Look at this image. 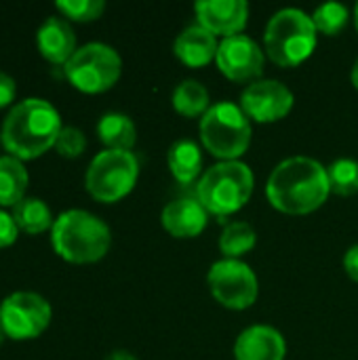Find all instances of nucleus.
I'll return each mask as SVG.
<instances>
[{"label": "nucleus", "mask_w": 358, "mask_h": 360, "mask_svg": "<svg viewBox=\"0 0 358 360\" xmlns=\"http://www.w3.org/2000/svg\"><path fill=\"white\" fill-rule=\"evenodd\" d=\"M331 194L327 169L308 156H291L279 162L266 184L270 205L289 215H306L325 205Z\"/></svg>", "instance_id": "nucleus-1"}, {"label": "nucleus", "mask_w": 358, "mask_h": 360, "mask_svg": "<svg viewBox=\"0 0 358 360\" xmlns=\"http://www.w3.org/2000/svg\"><path fill=\"white\" fill-rule=\"evenodd\" d=\"M61 116L53 103L30 97L11 108L2 124V146L8 156L32 160L55 148L61 133Z\"/></svg>", "instance_id": "nucleus-2"}, {"label": "nucleus", "mask_w": 358, "mask_h": 360, "mask_svg": "<svg viewBox=\"0 0 358 360\" xmlns=\"http://www.w3.org/2000/svg\"><path fill=\"white\" fill-rule=\"evenodd\" d=\"M51 243L55 253L65 262L93 264L108 253L112 234L108 224L97 215L82 209H70L55 219Z\"/></svg>", "instance_id": "nucleus-3"}, {"label": "nucleus", "mask_w": 358, "mask_h": 360, "mask_svg": "<svg viewBox=\"0 0 358 360\" xmlns=\"http://www.w3.org/2000/svg\"><path fill=\"white\" fill-rule=\"evenodd\" d=\"M253 184V171L245 162L222 160L203 173L196 184V198L207 213L224 219L249 202Z\"/></svg>", "instance_id": "nucleus-4"}, {"label": "nucleus", "mask_w": 358, "mask_h": 360, "mask_svg": "<svg viewBox=\"0 0 358 360\" xmlns=\"http://www.w3.org/2000/svg\"><path fill=\"white\" fill-rule=\"evenodd\" d=\"M317 27L312 15L302 8H281L274 13L264 32L268 57L281 68L304 63L317 49Z\"/></svg>", "instance_id": "nucleus-5"}, {"label": "nucleus", "mask_w": 358, "mask_h": 360, "mask_svg": "<svg viewBox=\"0 0 358 360\" xmlns=\"http://www.w3.org/2000/svg\"><path fill=\"white\" fill-rule=\"evenodd\" d=\"M200 141L222 160H238L251 146V120L232 101H219L200 118Z\"/></svg>", "instance_id": "nucleus-6"}, {"label": "nucleus", "mask_w": 358, "mask_h": 360, "mask_svg": "<svg viewBox=\"0 0 358 360\" xmlns=\"http://www.w3.org/2000/svg\"><path fill=\"white\" fill-rule=\"evenodd\" d=\"M65 78L82 93H103L112 89L122 72V59L110 44L89 42L63 65Z\"/></svg>", "instance_id": "nucleus-7"}, {"label": "nucleus", "mask_w": 358, "mask_h": 360, "mask_svg": "<svg viewBox=\"0 0 358 360\" xmlns=\"http://www.w3.org/2000/svg\"><path fill=\"white\" fill-rule=\"evenodd\" d=\"M139 177V162L133 152L103 150L87 169V190L99 202H116L124 198Z\"/></svg>", "instance_id": "nucleus-8"}, {"label": "nucleus", "mask_w": 358, "mask_h": 360, "mask_svg": "<svg viewBox=\"0 0 358 360\" xmlns=\"http://www.w3.org/2000/svg\"><path fill=\"white\" fill-rule=\"evenodd\" d=\"M213 297L230 310H247L255 304L260 283L251 266L241 259H219L207 274Z\"/></svg>", "instance_id": "nucleus-9"}, {"label": "nucleus", "mask_w": 358, "mask_h": 360, "mask_svg": "<svg viewBox=\"0 0 358 360\" xmlns=\"http://www.w3.org/2000/svg\"><path fill=\"white\" fill-rule=\"evenodd\" d=\"M49 302L32 291H17L0 304V325L6 338L23 342L38 338L51 323Z\"/></svg>", "instance_id": "nucleus-10"}, {"label": "nucleus", "mask_w": 358, "mask_h": 360, "mask_svg": "<svg viewBox=\"0 0 358 360\" xmlns=\"http://www.w3.org/2000/svg\"><path fill=\"white\" fill-rule=\"evenodd\" d=\"M215 63L219 72L236 82H247V80H260L264 72V51L262 46L249 38L247 34H236L222 38L215 55Z\"/></svg>", "instance_id": "nucleus-11"}, {"label": "nucleus", "mask_w": 358, "mask_h": 360, "mask_svg": "<svg viewBox=\"0 0 358 360\" xmlns=\"http://www.w3.org/2000/svg\"><path fill=\"white\" fill-rule=\"evenodd\" d=\"M238 105L247 114L249 120L276 122L291 112L293 93L281 80H272V78L253 80L243 91Z\"/></svg>", "instance_id": "nucleus-12"}, {"label": "nucleus", "mask_w": 358, "mask_h": 360, "mask_svg": "<svg viewBox=\"0 0 358 360\" xmlns=\"http://www.w3.org/2000/svg\"><path fill=\"white\" fill-rule=\"evenodd\" d=\"M196 19L215 36H236L245 30L249 19V4L245 0H200L194 4Z\"/></svg>", "instance_id": "nucleus-13"}, {"label": "nucleus", "mask_w": 358, "mask_h": 360, "mask_svg": "<svg viewBox=\"0 0 358 360\" xmlns=\"http://www.w3.org/2000/svg\"><path fill=\"white\" fill-rule=\"evenodd\" d=\"M285 338L281 335V331L268 325L247 327L234 344L236 360H285Z\"/></svg>", "instance_id": "nucleus-14"}, {"label": "nucleus", "mask_w": 358, "mask_h": 360, "mask_svg": "<svg viewBox=\"0 0 358 360\" xmlns=\"http://www.w3.org/2000/svg\"><path fill=\"white\" fill-rule=\"evenodd\" d=\"M162 226L175 238H194L198 236L209 221L207 209L198 202V198H177L162 209Z\"/></svg>", "instance_id": "nucleus-15"}, {"label": "nucleus", "mask_w": 358, "mask_h": 360, "mask_svg": "<svg viewBox=\"0 0 358 360\" xmlns=\"http://www.w3.org/2000/svg\"><path fill=\"white\" fill-rule=\"evenodd\" d=\"M217 46H219L217 36L209 32L207 27H203L200 23H194V25L184 27L177 34L173 51L181 63L190 68H203L215 59Z\"/></svg>", "instance_id": "nucleus-16"}, {"label": "nucleus", "mask_w": 358, "mask_h": 360, "mask_svg": "<svg viewBox=\"0 0 358 360\" xmlns=\"http://www.w3.org/2000/svg\"><path fill=\"white\" fill-rule=\"evenodd\" d=\"M38 51L51 63H68L76 53V34L72 25L61 17H49L42 21L36 34Z\"/></svg>", "instance_id": "nucleus-17"}, {"label": "nucleus", "mask_w": 358, "mask_h": 360, "mask_svg": "<svg viewBox=\"0 0 358 360\" xmlns=\"http://www.w3.org/2000/svg\"><path fill=\"white\" fill-rule=\"evenodd\" d=\"M171 175L179 186L198 184L203 177V152L192 139H179L169 148L167 156Z\"/></svg>", "instance_id": "nucleus-18"}, {"label": "nucleus", "mask_w": 358, "mask_h": 360, "mask_svg": "<svg viewBox=\"0 0 358 360\" xmlns=\"http://www.w3.org/2000/svg\"><path fill=\"white\" fill-rule=\"evenodd\" d=\"M97 135L108 150L131 152L137 141L135 122L120 112H108L97 122Z\"/></svg>", "instance_id": "nucleus-19"}, {"label": "nucleus", "mask_w": 358, "mask_h": 360, "mask_svg": "<svg viewBox=\"0 0 358 360\" xmlns=\"http://www.w3.org/2000/svg\"><path fill=\"white\" fill-rule=\"evenodd\" d=\"M30 175L23 162L15 156H0V205L15 207L23 200Z\"/></svg>", "instance_id": "nucleus-20"}, {"label": "nucleus", "mask_w": 358, "mask_h": 360, "mask_svg": "<svg viewBox=\"0 0 358 360\" xmlns=\"http://www.w3.org/2000/svg\"><path fill=\"white\" fill-rule=\"evenodd\" d=\"M171 103L175 108V112H179L186 118H203L207 114V110L211 108V99H209V91L205 89V84H200L194 78L181 80L173 95H171Z\"/></svg>", "instance_id": "nucleus-21"}, {"label": "nucleus", "mask_w": 358, "mask_h": 360, "mask_svg": "<svg viewBox=\"0 0 358 360\" xmlns=\"http://www.w3.org/2000/svg\"><path fill=\"white\" fill-rule=\"evenodd\" d=\"M13 219L19 230L25 234H40L49 228H53V215L44 200L40 198H23L13 207Z\"/></svg>", "instance_id": "nucleus-22"}, {"label": "nucleus", "mask_w": 358, "mask_h": 360, "mask_svg": "<svg viewBox=\"0 0 358 360\" xmlns=\"http://www.w3.org/2000/svg\"><path fill=\"white\" fill-rule=\"evenodd\" d=\"M257 243V232L247 221H230L219 236V249L228 259H241Z\"/></svg>", "instance_id": "nucleus-23"}, {"label": "nucleus", "mask_w": 358, "mask_h": 360, "mask_svg": "<svg viewBox=\"0 0 358 360\" xmlns=\"http://www.w3.org/2000/svg\"><path fill=\"white\" fill-rule=\"evenodd\" d=\"M329 188L338 196H352L358 192V162L352 158L333 160L327 167Z\"/></svg>", "instance_id": "nucleus-24"}, {"label": "nucleus", "mask_w": 358, "mask_h": 360, "mask_svg": "<svg viewBox=\"0 0 358 360\" xmlns=\"http://www.w3.org/2000/svg\"><path fill=\"white\" fill-rule=\"evenodd\" d=\"M348 19H350L348 8L344 4H340V2H325L321 6H317V11L312 15L317 32L327 34V36L340 34L346 27Z\"/></svg>", "instance_id": "nucleus-25"}, {"label": "nucleus", "mask_w": 358, "mask_h": 360, "mask_svg": "<svg viewBox=\"0 0 358 360\" xmlns=\"http://www.w3.org/2000/svg\"><path fill=\"white\" fill-rule=\"evenodd\" d=\"M55 6L72 21H95L106 11L103 0H59Z\"/></svg>", "instance_id": "nucleus-26"}, {"label": "nucleus", "mask_w": 358, "mask_h": 360, "mask_svg": "<svg viewBox=\"0 0 358 360\" xmlns=\"http://www.w3.org/2000/svg\"><path fill=\"white\" fill-rule=\"evenodd\" d=\"M55 148L65 158H78L84 152V148H87V137L76 127H63L59 137H57Z\"/></svg>", "instance_id": "nucleus-27"}, {"label": "nucleus", "mask_w": 358, "mask_h": 360, "mask_svg": "<svg viewBox=\"0 0 358 360\" xmlns=\"http://www.w3.org/2000/svg\"><path fill=\"white\" fill-rule=\"evenodd\" d=\"M19 228L13 219V215H8L6 211H0V249L11 247L17 240Z\"/></svg>", "instance_id": "nucleus-28"}, {"label": "nucleus", "mask_w": 358, "mask_h": 360, "mask_svg": "<svg viewBox=\"0 0 358 360\" xmlns=\"http://www.w3.org/2000/svg\"><path fill=\"white\" fill-rule=\"evenodd\" d=\"M15 99V80L0 72V108H6Z\"/></svg>", "instance_id": "nucleus-29"}, {"label": "nucleus", "mask_w": 358, "mask_h": 360, "mask_svg": "<svg viewBox=\"0 0 358 360\" xmlns=\"http://www.w3.org/2000/svg\"><path fill=\"white\" fill-rule=\"evenodd\" d=\"M344 268H346L348 276L358 283V245L350 247L346 251V255H344Z\"/></svg>", "instance_id": "nucleus-30"}, {"label": "nucleus", "mask_w": 358, "mask_h": 360, "mask_svg": "<svg viewBox=\"0 0 358 360\" xmlns=\"http://www.w3.org/2000/svg\"><path fill=\"white\" fill-rule=\"evenodd\" d=\"M106 360H139L135 354H131L129 350H114V352H110Z\"/></svg>", "instance_id": "nucleus-31"}, {"label": "nucleus", "mask_w": 358, "mask_h": 360, "mask_svg": "<svg viewBox=\"0 0 358 360\" xmlns=\"http://www.w3.org/2000/svg\"><path fill=\"white\" fill-rule=\"evenodd\" d=\"M350 80H352V84L358 89V59L357 63L352 65V72H350Z\"/></svg>", "instance_id": "nucleus-32"}, {"label": "nucleus", "mask_w": 358, "mask_h": 360, "mask_svg": "<svg viewBox=\"0 0 358 360\" xmlns=\"http://www.w3.org/2000/svg\"><path fill=\"white\" fill-rule=\"evenodd\" d=\"M4 338H6V333H4V329H2V325H0V344L4 342Z\"/></svg>", "instance_id": "nucleus-33"}, {"label": "nucleus", "mask_w": 358, "mask_h": 360, "mask_svg": "<svg viewBox=\"0 0 358 360\" xmlns=\"http://www.w3.org/2000/svg\"><path fill=\"white\" fill-rule=\"evenodd\" d=\"M354 23H357V30H358V2H357V6H354Z\"/></svg>", "instance_id": "nucleus-34"}]
</instances>
